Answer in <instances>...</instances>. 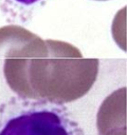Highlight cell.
<instances>
[{"instance_id": "6da1fadb", "label": "cell", "mask_w": 127, "mask_h": 135, "mask_svg": "<svg viewBox=\"0 0 127 135\" xmlns=\"http://www.w3.org/2000/svg\"><path fill=\"white\" fill-rule=\"evenodd\" d=\"M4 58L5 80L17 95L52 104L81 98L98 74V59L84 58L76 46L37 35Z\"/></svg>"}, {"instance_id": "7a4b0ae2", "label": "cell", "mask_w": 127, "mask_h": 135, "mask_svg": "<svg viewBox=\"0 0 127 135\" xmlns=\"http://www.w3.org/2000/svg\"><path fill=\"white\" fill-rule=\"evenodd\" d=\"M23 99L0 107V135H85L78 123L56 104Z\"/></svg>"}, {"instance_id": "3957f363", "label": "cell", "mask_w": 127, "mask_h": 135, "mask_svg": "<svg viewBox=\"0 0 127 135\" xmlns=\"http://www.w3.org/2000/svg\"><path fill=\"white\" fill-rule=\"evenodd\" d=\"M119 127H126V88L111 93L99 107L97 114L99 135Z\"/></svg>"}, {"instance_id": "277c9868", "label": "cell", "mask_w": 127, "mask_h": 135, "mask_svg": "<svg viewBox=\"0 0 127 135\" xmlns=\"http://www.w3.org/2000/svg\"><path fill=\"white\" fill-rule=\"evenodd\" d=\"M104 135H126V127H119L109 130Z\"/></svg>"}, {"instance_id": "5b68a950", "label": "cell", "mask_w": 127, "mask_h": 135, "mask_svg": "<svg viewBox=\"0 0 127 135\" xmlns=\"http://www.w3.org/2000/svg\"><path fill=\"white\" fill-rule=\"evenodd\" d=\"M16 1L19 3H22V4H33L38 0H16Z\"/></svg>"}, {"instance_id": "8992f818", "label": "cell", "mask_w": 127, "mask_h": 135, "mask_svg": "<svg viewBox=\"0 0 127 135\" xmlns=\"http://www.w3.org/2000/svg\"><path fill=\"white\" fill-rule=\"evenodd\" d=\"M98 1H105V0H98Z\"/></svg>"}]
</instances>
